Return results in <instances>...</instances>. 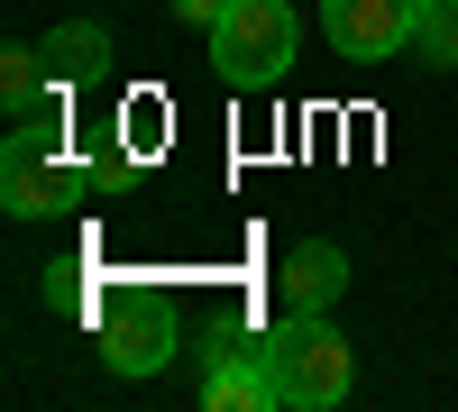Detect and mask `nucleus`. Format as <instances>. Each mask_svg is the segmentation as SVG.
Returning a JSON list of instances; mask_svg holds the SVG:
<instances>
[{
    "instance_id": "obj_1",
    "label": "nucleus",
    "mask_w": 458,
    "mask_h": 412,
    "mask_svg": "<svg viewBox=\"0 0 458 412\" xmlns=\"http://www.w3.org/2000/svg\"><path fill=\"white\" fill-rule=\"evenodd\" d=\"M257 357H266V376H276V403H293V412H330V403H349L358 349L330 330V312H284V321L257 340Z\"/></svg>"
},
{
    "instance_id": "obj_2",
    "label": "nucleus",
    "mask_w": 458,
    "mask_h": 412,
    "mask_svg": "<svg viewBox=\"0 0 458 412\" xmlns=\"http://www.w3.org/2000/svg\"><path fill=\"white\" fill-rule=\"evenodd\" d=\"M293 46H302L293 0H229L211 19V64H220L229 92H276L293 73Z\"/></svg>"
},
{
    "instance_id": "obj_3",
    "label": "nucleus",
    "mask_w": 458,
    "mask_h": 412,
    "mask_svg": "<svg viewBox=\"0 0 458 412\" xmlns=\"http://www.w3.org/2000/svg\"><path fill=\"white\" fill-rule=\"evenodd\" d=\"M92 330H101V366L110 376H157V366L174 357V312H165V293H101V312H92Z\"/></svg>"
},
{
    "instance_id": "obj_4",
    "label": "nucleus",
    "mask_w": 458,
    "mask_h": 412,
    "mask_svg": "<svg viewBox=\"0 0 458 412\" xmlns=\"http://www.w3.org/2000/svg\"><path fill=\"white\" fill-rule=\"evenodd\" d=\"M0 202H10L19 220H47V211L83 202V174L55 156L47 129H10V147H0Z\"/></svg>"
},
{
    "instance_id": "obj_5",
    "label": "nucleus",
    "mask_w": 458,
    "mask_h": 412,
    "mask_svg": "<svg viewBox=\"0 0 458 412\" xmlns=\"http://www.w3.org/2000/svg\"><path fill=\"white\" fill-rule=\"evenodd\" d=\"M412 19H422V0H321V37L349 64L412 55Z\"/></svg>"
},
{
    "instance_id": "obj_6",
    "label": "nucleus",
    "mask_w": 458,
    "mask_h": 412,
    "mask_svg": "<svg viewBox=\"0 0 458 412\" xmlns=\"http://www.w3.org/2000/svg\"><path fill=\"white\" fill-rule=\"evenodd\" d=\"M284 312H330L339 293H349V248H330V239H302L293 256H284Z\"/></svg>"
},
{
    "instance_id": "obj_7",
    "label": "nucleus",
    "mask_w": 458,
    "mask_h": 412,
    "mask_svg": "<svg viewBox=\"0 0 458 412\" xmlns=\"http://www.w3.org/2000/svg\"><path fill=\"white\" fill-rule=\"evenodd\" d=\"M202 412H276V376L257 349H220L202 376Z\"/></svg>"
},
{
    "instance_id": "obj_8",
    "label": "nucleus",
    "mask_w": 458,
    "mask_h": 412,
    "mask_svg": "<svg viewBox=\"0 0 458 412\" xmlns=\"http://www.w3.org/2000/svg\"><path fill=\"white\" fill-rule=\"evenodd\" d=\"M101 55H110V37H101L92 19H64V28L47 37V73H55V83H83V73H101Z\"/></svg>"
},
{
    "instance_id": "obj_9",
    "label": "nucleus",
    "mask_w": 458,
    "mask_h": 412,
    "mask_svg": "<svg viewBox=\"0 0 458 412\" xmlns=\"http://www.w3.org/2000/svg\"><path fill=\"white\" fill-rule=\"evenodd\" d=\"M412 55L458 73V0H422V19H412Z\"/></svg>"
},
{
    "instance_id": "obj_10",
    "label": "nucleus",
    "mask_w": 458,
    "mask_h": 412,
    "mask_svg": "<svg viewBox=\"0 0 458 412\" xmlns=\"http://www.w3.org/2000/svg\"><path fill=\"white\" fill-rule=\"evenodd\" d=\"M47 83H55V73H47V46H0V92H10V120H19L28 101H47Z\"/></svg>"
},
{
    "instance_id": "obj_11",
    "label": "nucleus",
    "mask_w": 458,
    "mask_h": 412,
    "mask_svg": "<svg viewBox=\"0 0 458 412\" xmlns=\"http://www.w3.org/2000/svg\"><path fill=\"white\" fill-rule=\"evenodd\" d=\"M174 10H183V19H193V28H211V19L229 10V0H174Z\"/></svg>"
}]
</instances>
